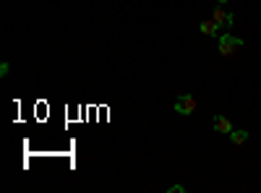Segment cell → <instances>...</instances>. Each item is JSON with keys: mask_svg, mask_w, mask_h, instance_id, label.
Returning a JSON list of instances; mask_svg holds the SVG:
<instances>
[{"mask_svg": "<svg viewBox=\"0 0 261 193\" xmlns=\"http://www.w3.org/2000/svg\"><path fill=\"white\" fill-rule=\"evenodd\" d=\"M217 39H220V47H217V50H220L222 58H232L238 50L243 47V39H241V37H232L230 32H222Z\"/></svg>", "mask_w": 261, "mask_h": 193, "instance_id": "obj_1", "label": "cell"}, {"mask_svg": "<svg viewBox=\"0 0 261 193\" xmlns=\"http://www.w3.org/2000/svg\"><path fill=\"white\" fill-rule=\"evenodd\" d=\"M175 113H180V115H193L196 113V97L193 94H180L178 99H175Z\"/></svg>", "mask_w": 261, "mask_h": 193, "instance_id": "obj_2", "label": "cell"}, {"mask_svg": "<svg viewBox=\"0 0 261 193\" xmlns=\"http://www.w3.org/2000/svg\"><path fill=\"white\" fill-rule=\"evenodd\" d=\"M212 18H214V21H217V24H220L225 32L232 26V21H235V16H232V13H227V11H225V6H220V3H217V8H212Z\"/></svg>", "mask_w": 261, "mask_h": 193, "instance_id": "obj_3", "label": "cell"}, {"mask_svg": "<svg viewBox=\"0 0 261 193\" xmlns=\"http://www.w3.org/2000/svg\"><path fill=\"white\" fill-rule=\"evenodd\" d=\"M212 125H214L217 133H227V136L232 133V123H230V118H225V115H214Z\"/></svg>", "mask_w": 261, "mask_h": 193, "instance_id": "obj_4", "label": "cell"}, {"mask_svg": "<svg viewBox=\"0 0 261 193\" xmlns=\"http://www.w3.org/2000/svg\"><path fill=\"white\" fill-rule=\"evenodd\" d=\"M199 29H201V34H206V37H220V24H217L214 18H204L201 24H199Z\"/></svg>", "mask_w": 261, "mask_h": 193, "instance_id": "obj_5", "label": "cell"}, {"mask_svg": "<svg viewBox=\"0 0 261 193\" xmlns=\"http://www.w3.org/2000/svg\"><path fill=\"white\" fill-rule=\"evenodd\" d=\"M248 141V131H246V128H241V131H235V128H232V133H230V144L232 146H243Z\"/></svg>", "mask_w": 261, "mask_h": 193, "instance_id": "obj_6", "label": "cell"}, {"mask_svg": "<svg viewBox=\"0 0 261 193\" xmlns=\"http://www.w3.org/2000/svg\"><path fill=\"white\" fill-rule=\"evenodd\" d=\"M167 193H186V188L178 183V185H170V188H167Z\"/></svg>", "mask_w": 261, "mask_h": 193, "instance_id": "obj_7", "label": "cell"}, {"mask_svg": "<svg viewBox=\"0 0 261 193\" xmlns=\"http://www.w3.org/2000/svg\"><path fill=\"white\" fill-rule=\"evenodd\" d=\"M217 3H220V6H225V3H227V0H217Z\"/></svg>", "mask_w": 261, "mask_h": 193, "instance_id": "obj_8", "label": "cell"}]
</instances>
